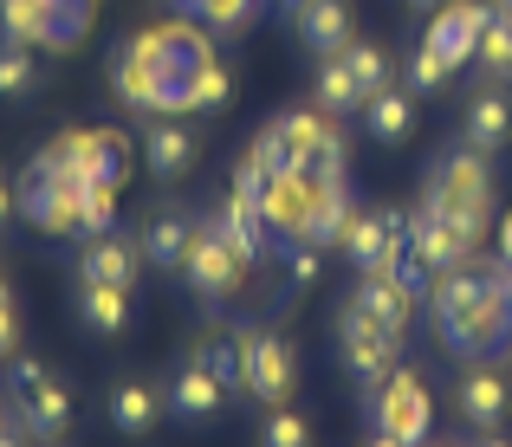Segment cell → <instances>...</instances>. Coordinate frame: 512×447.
<instances>
[{
  "mask_svg": "<svg viewBox=\"0 0 512 447\" xmlns=\"http://www.w3.org/2000/svg\"><path fill=\"white\" fill-rule=\"evenodd\" d=\"M435 311V337L454 350V357L480 363L512 337V305H506V260L487 266V260H467V266H448L435 273V286L422 298Z\"/></svg>",
  "mask_w": 512,
  "mask_h": 447,
  "instance_id": "6da1fadb",
  "label": "cell"
},
{
  "mask_svg": "<svg viewBox=\"0 0 512 447\" xmlns=\"http://www.w3.org/2000/svg\"><path fill=\"white\" fill-rule=\"evenodd\" d=\"M422 208H435L467 247H480V240H487V214H493L487 149H467V143L448 149V156L435 162V175H428V188H422Z\"/></svg>",
  "mask_w": 512,
  "mask_h": 447,
  "instance_id": "7a4b0ae2",
  "label": "cell"
},
{
  "mask_svg": "<svg viewBox=\"0 0 512 447\" xmlns=\"http://www.w3.org/2000/svg\"><path fill=\"white\" fill-rule=\"evenodd\" d=\"M338 350H344V370L357 376V396H370V389L396 370L402 331H389L383 318H370L363 305H350V298H344V311H338Z\"/></svg>",
  "mask_w": 512,
  "mask_h": 447,
  "instance_id": "3957f363",
  "label": "cell"
},
{
  "mask_svg": "<svg viewBox=\"0 0 512 447\" xmlns=\"http://www.w3.org/2000/svg\"><path fill=\"white\" fill-rule=\"evenodd\" d=\"M363 409H370V422L383 428V435L422 447L428 441V422H435V402H428V383L415 370H389L383 383L363 396Z\"/></svg>",
  "mask_w": 512,
  "mask_h": 447,
  "instance_id": "277c9868",
  "label": "cell"
},
{
  "mask_svg": "<svg viewBox=\"0 0 512 447\" xmlns=\"http://www.w3.org/2000/svg\"><path fill=\"white\" fill-rule=\"evenodd\" d=\"M13 409H20V422L33 428L39 441H59L65 428H72V396H65V383L33 357H13Z\"/></svg>",
  "mask_w": 512,
  "mask_h": 447,
  "instance_id": "5b68a950",
  "label": "cell"
},
{
  "mask_svg": "<svg viewBox=\"0 0 512 447\" xmlns=\"http://www.w3.org/2000/svg\"><path fill=\"white\" fill-rule=\"evenodd\" d=\"M240 337V363H247V402H266V409H286L292 396V350L279 331L266 324H234Z\"/></svg>",
  "mask_w": 512,
  "mask_h": 447,
  "instance_id": "8992f818",
  "label": "cell"
},
{
  "mask_svg": "<svg viewBox=\"0 0 512 447\" xmlns=\"http://www.w3.org/2000/svg\"><path fill=\"white\" fill-rule=\"evenodd\" d=\"M240 273H247V260H240L208 221H195V240H188V260H182L188 292H195L201 305H227V298L240 292Z\"/></svg>",
  "mask_w": 512,
  "mask_h": 447,
  "instance_id": "52a82bcc",
  "label": "cell"
},
{
  "mask_svg": "<svg viewBox=\"0 0 512 447\" xmlns=\"http://www.w3.org/2000/svg\"><path fill=\"white\" fill-rule=\"evenodd\" d=\"M318 208V169H279L260 188V214L279 240H305V221Z\"/></svg>",
  "mask_w": 512,
  "mask_h": 447,
  "instance_id": "ba28073f",
  "label": "cell"
},
{
  "mask_svg": "<svg viewBox=\"0 0 512 447\" xmlns=\"http://www.w3.org/2000/svg\"><path fill=\"white\" fill-rule=\"evenodd\" d=\"M487 20H493V0H448V7H435V20H428V46L448 65H467L480 52Z\"/></svg>",
  "mask_w": 512,
  "mask_h": 447,
  "instance_id": "9c48e42d",
  "label": "cell"
},
{
  "mask_svg": "<svg viewBox=\"0 0 512 447\" xmlns=\"http://www.w3.org/2000/svg\"><path fill=\"white\" fill-rule=\"evenodd\" d=\"M454 409H461V422L474 428V435L500 428V422H506V409H512L506 376H500V370H487V357H480V363H467V370H461V383H454Z\"/></svg>",
  "mask_w": 512,
  "mask_h": 447,
  "instance_id": "30bf717a",
  "label": "cell"
},
{
  "mask_svg": "<svg viewBox=\"0 0 512 447\" xmlns=\"http://www.w3.org/2000/svg\"><path fill=\"white\" fill-rule=\"evenodd\" d=\"M201 221H208L214 234H221V240H227V247H234V253H240V260H247V266L260 260L266 247H273V227H266L260 201H253V195H240V188H234V195H227V201H214V208L201 214Z\"/></svg>",
  "mask_w": 512,
  "mask_h": 447,
  "instance_id": "8fae6325",
  "label": "cell"
},
{
  "mask_svg": "<svg viewBox=\"0 0 512 447\" xmlns=\"http://www.w3.org/2000/svg\"><path fill=\"white\" fill-rule=\"evenodd\" d=\"M137 260H143V240L111 227L78 253V286H137Z\"/></svg>",
  "mask_w": 512,
  "mask_h": 447,
  "instance_id": "7c38bea8",
  "label": "cell"
},
{
  "mask_svg": "<svg viewBox=\"0 0 512 447\" xmlns=\"http://www.w3.org/2000/svg\"><path fill=\"white\" fill-rule=\"evenodd\" d=\"M409 247H415V260H422L428 273H448V266H467V260H474V247H467V240L454 234L435 208H415L409 214Z\"/></svg>",
  "mask_w": 512,
  "mask_h": 447,
  "instance_id": "4fadbf2b",
  "label": "cell"
},
{
  "mask_svg": "<svg viewBox=\"0 0 512 447\" xmlns=\"http://www.w3.org/2000/svg\"><path fill=\"white\" fill-rule=\"evenodd\" d=\"M292 33H299L318 59H338V52L350 46V13H344V0H299V7H292Z\"/></svg>",
  "mask_w": 512,
  "mask_h": 447,
  "instance_id": "5bb4252c",
  "label": "cell"
},
{
  "mask_svg": "<svg viewBox=\"0 0 512 447\" xmlns=\"http://www.w3.org/2000/svg\"><path fill=\"white\" fill-rule=\"evenodd\" d=\"M350 305H363L370 318H383L389 331H409L415 298H409V286H402L396 273H383V266H363V273H357V286H350Z\"/></svg>",
  "mask_w": 512,
  "mask_h": 447,
  "instance_id": "9a60e30c",
  "label": "cell"
},
{
  "mask_svg": "<svg viewBox=\"0 0 512 447\" xmlns=\"http://www.w3.org/2000/svg\"><path fill=\"white\" fill-rule=\"evenodd\" d=\"M350 214H357V201H350V188H344V175H318V208H312V221H305V247H344V227H350ZM299 247V240H292Z\"/></svg>",
  "mask_w": 512,
  "mask_h": 447,
  "instance_id": "2e32d148",
  "label": "cell"
},
{
  "mask_svg": "<svg viewBox=\"0 0 512 447\" xmlns=\"http://www.w3.org/2000/svg\"><path fill=\"white\" fill-rule=\"evenodd\" d=\"M221 402H227V389H221V376H214L201 357H195V363H182V370L169 376V409L182 415V422H208Z\"/></svg>",
  "mask_w": 512,
  "mask_h": 447,
  "instance_id": "e0dca14e",
  "label": "cell"
},
{
  "mask_svg": "<svg viewBox=\"0 0 512 447\" xmlns=\"http://www.w3.org/2000/svg\"><path fill=\"white\" fill-rule=\"evenodd\" d=\"M0 39H13V46H59V0H0Z\"/></svg>",
  "mask_w": 512,
  "mask_h": 447,
  "instance_id": "ac0fdd59",
  "label": "cell"
},
{
  "mask_svg": "<svg viewBox=\"0 0 512 447\" xmlns=\"http://www.w3.org/2000/svg\"><path fill=\"white\" fill-rule=\"evenodd\" d=\"M461 143L467 149H506L512 143V98H500V91H480L474 104L461 111Z\"/></svg>",
  "mask_w": 512,
  "mask_h": 447,
  "instance_id": "d6986e66",
  "label": "cell"
},
{
  "mask_svg": "<svg viewBox=\"0 0 512 447\" xmlns=\"http://www.w3.org/2000/svg\"><path fill=\"white\" fill-rule=\"evenodd\" d=\"M188 240H195V221L188 214H156L150 227H143V260L156 266V273H182V260H188Z\"/></svg>",
  "mask_w": 512,
  "mask_h": 447,
  "instance_id": "ffe728a7",
  "label": "cell"
},
{
  "mask_svg": "<svg viewBox=\"0 0 512 447\" xmlns=\"http://www.w3.org/2000/svg\"><path fill=\"white\" fill-rule=\"evenodd\" d=\"M143 156H150V175L175 182V175L195 162V130L175 124V117H163V124H150V143H143Z\"/></svg>",
  "mask_w": 512,
  "mask_h": 447,
  "instance_id": "44dd1931",
  "label": "cell"
},
{
  "mask_svg": "<svg viewBox=\"0 0 512 447\" xmlns=\"http://www.w3.org/2000/svg\"><path fill=\"white\" fill-rule=\"evenodd\" d=\"M409 98L415 91H376V98H363V130H370L376 143H402L415 130V111H409Z\"/></svg>",
  "mask_w": 512,
  "mask_h": 447,
  "instance_id": "7402d4cb",
  "label": "cell"
},
{
  "mask_svg": "<svg viewBox=\"0 0 512 447\" xmlns=\"http://www.w3.org/2000/svg\"><path fill=\"white\" fill-rule=\"evenodd\" d=\"M78 318H85V331L117 337L130 324V286H78Z\"/></svg>",
  "mask_w": 512,
  "mask_h": 447,
  "instance_id": "603a6c76",
  "label": "cell"
},
{
  "mask_svg": "<svg viewBox=\"0 0 512 447\" xmlns=\"http://www.w3.org/2000/svg\"><path fill=\"white\" fill-rule=\"evenodd\" d=\"M182 91H188V111H221L227 98H234V78H227L221 59H201L182 72Z\"/></svg>",
  "mask_w": 512,
  "mask_h": 447,
  "instance_id": "cb8c5ba5",
  "label": "cell"
},
{
  "mask_svg": "<svg viewBox=\"0 0 512 447\" xmlns=\"http://www.w3.org/2000/svg\"><path fill=\"white\" fill-rule=\"evenodd\" d=\"M195 357L208 363L214 376H221V389H227V396H247V363H240V337H234V331H214L208 344L195 350Z\"/></svg>",
  "mask_w": 512,
  "mask_h": 447,
  "instance_id": "d4e9b609",
  "label": "cell"
},
{
  "mask_svg": "<svg viewBox=\"0 0 512 447\" xmlns=\"http://www.w3.org/2000/svg\"><path fill=\"white\" fill-rule=\"evenodd\" d=\"M318 111H331V117H344V111H363V91H357V78H350L344 52H338V59H325V65H318Z\"/></svg>",
  "mask_w": 512,
  "mask_h": 447,
  "instance_id": "484cf974",
  "label": "cell"
},
{
  "mask_svg": "<svg viewBox=\"0 0 512 447\" xmlns=\"http://www.w3.org/2000/svg\"><path fill=\"white\" fill-rule=\"evenodd\" d=\"M111 422L124 428V435H143V428L156 422V389L150 383H117L111 389Z\"/></svg>",
  "mask_w": 512,
  "mask_h": 447,
  "instance_id": "4316f807",
  "label": "cell"
},
{
  "mask_svg": "<svg viewBox=\"0 0 512 447\" xmlns=\"http://www.w3.org/2000/svg\"><path fill=\"white\" fill-rule=\"evenodd\" d=\"M474 59L487 65V78L512 85V13L506 7H493V20H487V33H480V52H474Z\"/></svg>",
  "mask_w": 512,
  "mask_h": 447,
  "instance_id": "83f0119b",
  "label": "cell"
},
{
  "mask_svg": "<svg viewBox=\"0 0 512 447\" xmlns=\"http://www.w3.org/2000/svg\"><path fill=\"white\" fill-rule=\"evenodd\" d=\"M188 13H195L208 33H221V39H227V33H240V26L260 13V0H188Z\"/></svg>",
  "mask_w": 512,
  "mask_h": 447,
  "instance_id": "f1b7e54d",
  "label": "cell"
},
{
  "mask_svg": "<svg viewBox=\"0 0 512 447\" xmlns=\"http://www.w3.org/2000/svg\"><path fill=\"white\" fill-rule=\"evenodd\" d=\"M448 78H454V65H448V59H441V52L422 39V46H415V59H409V91H415V98H435V91L448 85Z\"/></svg>",
  "mask_w": 512,
  "mask_h": 447,
  "instance_id": "f546056e",
  "label": "cell"
},
{
  "mask_svg": "<svg viewBox=\"0 0 512 447\" xmlns=\"http://www.w3.org/2000/svg\"><path fill=\"white\" fill-rule=\"evenodd\" d=\"M344 65H350V78H357V91H363V98L389 91V59H383L376 46H344Z\"/></svg>",
  "mask_w": 512,
  "mask_h": 447,
  "instance_id": "4dcf8cb0",
  "label": "cell"
},
{
  "mask_svg": "<svg viewBox=\"0 0 512 447\" xmlns=\"http://www.w3.org/2000/svg\"><path fill=\"white\" fill-rule=\"evenodd\" d=\"M33 59H26V46H13V39H0V98H26L33 91Z\"/></svg>",
  "mask_w": 512,
  "mask_h": 447,
  "instance_id": "1f68e13d",
  "label": "cell"
},
{
  "mask_svg": "<svg viewBox=\"0 0 512 447\" xmlns=\"http://www.w3.org/2000/svg\"><path fill=\"white\" fill-rule=\"evenodd\" d=\"M266 447H312V428H305V415L273 409V422H266Z\"/></svg>",
  "mask_w": 512,
  "mask_h": 447,
  "instance_id": "d6a6232c",
  "label": "cell"
},
{
  "mask_svg": "<svg viewBox=\"0 0 512 447\" xmlns=\"http://www.w3.org/2000/svg\"><path fill=\"white\" fill-rule=\"evenodd\" d=\"M292 279H299V286H312V279H318V247H305V240L292 247Z\"/></svg>",
  "mask_w": 512,
  "mask_h": 447,
  "instance_id": "836d02e7",
  "label": "cell"
},
{
  "mask_svg": "<svg viewBox=\"0 0 512 447\" xmlns=\"http://www.w3.org/2000/svg\"><path fill=\"white\" fill-rule=\"evenodd\" d=\"M13 344H20V324H13V305H0V363L13 357Z\"/></svg>",
  "mask_w": 512,
  "mask_h": 447,
  "instance_id": "e575fe53",
  "label": "cell"
},
{
  "mask_svg": "<svg viewBox=\"0 0 512 447\" xmlns=\"http://www.w3.org/2000/svg\"><path fill=\"white\" fill-rule=\"evenodd\" d=\"M13 214H20V195H13V188H7V182H0V227H7V221H13Z\"/></svg>",
  "mask_w": 512,
  "mask_h": 447,
  "instance_id": "d590c367",
  "label": "cell"
},
{
  "mask_svg": "<svg viewBox=\"0 0 512 447\" xmlns=\"http://www.w3.org/2000/svg\"><path fill=\"white\" fill-rule=\"evenodd\" d=\"M500 260L512 266V214H506V221H500Z\"/></svg>",
  "mask_w": 512,
  "mask_h": 447,
  "instance_id": "8d00e7d4",
  "label": "cell"
},
{
  "mask_svg": "<svg viewBox=\"0 0 512 447\" xmlns=\"http://www.w3.org/2000/svg\"><path fill=\"white\" fill-rule=\"evenodd\" d=\"M474 447H512V441L500 435V428H487V435H474Z\"/></svg>",
  "mask_w": 512,
  "mask_h": 447,
  "instance_id": "74e56055",
  "label": "cell"
},
{
  "mask_svg": "<svg viewBox=\"0 0 512 447\" xmlns=\"http://www.w3.org/2000/svg\"><path fill=\"white\" fill-rule=\"evenodd\" d=\"M363 447H409V441H396V435H383V428H376V435L363 441Z\"/></svg>",
  "mask_w": 512,
  "mask_h": 447,
  "instance_id": "f35d334b",
  "label": "cell"
},
{
  "mask_svg": "<svg viewBox=\"0 0 512 447\" xmlns=\"http://www.w3.org/2000/svg\"><path fill=\"white\" fill-rule=\"evenodd\" d=\"M0 447H26V441H20V435H13V428H7V422H0Z\"/></svg>",
  "mask_w": 512,
  "mask_h": 447,
  "instance_id": "ab89813d",
  "label": "cell"
},
{
  "mask_svg": "<svg viewBox=\"0 0 512 447\" xmlns=\"http://www.w3.org/2000/svg\"><path fill=\"white\" fill-rule=\"evenodd\" d=\"M409 7H428V13H435V7H448V0H409Z\"/></svg>",
  "mask_w": 512,
  "mask_h": 447,
  "instance_id": "60d3db41",
  "label": "cell"
},
{
  "mask_svg": "<svg viewBox=\"0 0 512 447\" xmlns=\"http://www.w3.org/2000/svg\"><path fill=\"white\" fill-rule=\"evenodd\" d=\"M0 305H13V286H7V279H0Z\"/></svg>",
  "mask_w": 512,
  "mask_h": 447,
  "instance_id": "b9f144b4",
  "label": "cell"
},
{
  "mask_svg": "<svg viewBox=\"0 0 512 447\" xmlns=\"http://www.w3.org/2000/svg\"><path fill=\"white\" fill-rule=\"evenodd\" d=\"M506 305H512V266H506Z\"/></svg>",
  "mask_w": 512,
  "mask_h": 447,
  "instance_id": "7bdbcfd3",
  "label": "cell"
},
{
  "mask_svg": "<svg viewBox=\"0 0 512 447\" xmlns=\"http://www.w3.org/2000/svg\"><path fill=\"white\" fill-rule=\"evenodd\" d=\"M493 7H506V13H512V0H493Z\"/></svg>",
  "mask_w": 512,
  "mask_h": 447,
  "instance_id": "ee69618b",
  "label": "cell"
},
{
  "mask_svg": "<svg viewBox=\"0 0 512 447\" xmlns=\"http://www.w3.org/2000/svg\"><path fill=\"white\" fill-rule=\"evenodd\" d=\"M422 447H448V441H422Z\"/></svg>",
  "mask_w": 512,
  "mask_h": 447,
  "instance_id": "f6af8a7d",
  "label": "cell"
},
{
  "mask_svg": "<svg viewBox=\"0 0 512 447\" xmlns=\"http://www.w3.org/2000/svg\"><path fill=\"white\" fill-rule=\"evenodd\" d=\"M286 7H299V0H286Z\"/></svg>",
  "mask_w": 512,
  "mask_h": 447,
  "instance_id": "bcb514c9",
  "label": "cell"
},
{
  "mask_svg": "<svg viewBox=\"0 0 512 447\" xmlns=\"http://www.w3.org/2000/svg\"><path fill=\"white\" fill-rule=\"evenodd\" d=\"M0 422H7V415H0Z\"/></svg>",
  "mask_w": 512,
  "mask_h": 447,
  "instance_id": "7dc6e473",
  "label": "cell"
}]
</instances>
